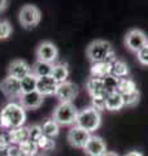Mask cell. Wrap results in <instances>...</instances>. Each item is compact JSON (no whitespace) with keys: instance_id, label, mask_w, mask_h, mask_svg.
Instances as JSON below:
<instances>
[{"instance_id":"21","label":"cell","mask_w":148,"mask_h":156,"mask_svg":"<svg viewBox=\"0 0 148 156\" xmlns=\"http://www.w3.org/2000/svg\"><path fill=\"white\" fill-rule=\"evenodd\" d=\"M52 64H47V62H42V61H37L31 65V74L35 78H42V77H48L51 76L52 72Z\"/></svg>"},{"instance_id":"40","label":"cell","mask_w":148,"mask_h":156,"mask_svg":"<svg viewBox=\"0 0 148 156\" xmlns=\"http://www.w3.org/2000/svg\"><path fill=\"white\" fill-rule=\"evenodd\" d=\"M0 129H2V125H0Z\"/></svg>"},{"instance_id":"25","label":"cell","mask_w":148,"mask_h":156,"mask_svg":"<svg viewBox=\"0 0 148 156\" xmlns=\"http://www.w3.org/2000/svg\"><path fill=\"white\" fill-rule=\"evenodd\" d=\"M136 89V83L131 78H121L120 80V83H118V90L117 92L121 95H126V94H130V92H134Z\"/></svg>"},{"instance_id":"11","label":"cell","mask_w":148,"mask_h":156,"mask_svg":"<svg viewBox=\"0 0 148 156\" xmlns=\"http://www.w3.org/2000/svg\"><path fill=\"white\" fill-rule=\"evenodd\" d=\"M43 101H44V96L39 94L37 90L33 92H27V94H22L18 98V104L21 105L25 111L26 109L35 111L38 108H41Z\"/></svg>"},{"instance_id":"35","label":"cell","mask_w":148,"mask_h":156,"mask_svg":"<svg viewBox=\"0 0 148 156\" xmlns=\"http://www.w3.org/2000/svg\"><path fill=\"white\" fill-rule=\"evenodd\" d=\"M8 2L7 0H0V12H3V11H5V9L8 8Z\"/></svg>"},{"instance_id":"33","label":"cell","mask_w":148,"mask_h":156,"mask_svg":"<svg viewBox=\"0 0 148 156\" xmlns=\"http://www.w3.org/2000/svg\"><path fill=\"white\" fill-rule=\"evenodd\" d=\"M9 146H11V143H9L8 134L0 133V150H7Z\"/></svg>"},{"instance_id":"2","label":"cell","mask_w":148,"mask_h":156,"mask_svg":"<svg viewBox=\"0 0 148 156\" xmlns=\"http://www.w3.org/2000/svg\"><path fill=\"white\" fill-rule=\"evenodd\" d=\"M86 56L92 64L95 62H111L116 58L115 50L108 41L95 39L86 48Z\"/></svg>"},{"instance_id":"3","label":"cell","mask_w":148,"mask_h":156,"mask_svg":"<svg viewBox=\"0 0 148 156\" xmlns=\"http://www.w3.org/2000/svg\"><path fill=\"white\" fill-rule=\"evenodd\" d=\"M78 109L73 103H58L52 112V119L60 126H70L76 125Z\"/></svg>"},{"instance_id":"34","label":"cell","mask_w":148,"mask_h":156,"mask_svg":"<svg viewBox=\"0 0 148 156\" xmlns=\"http://www.w3.org/2000/svg\"><path fill=\"white\" fill-rule=\"evenodd\" d=\"M7 151H8V156H22L21 155V151H19V148H18V146L11 144L7 148Z\"/></svg>"},{"instance_id":"17","label":"cell","mask_w":148,"mask_h":156,"mask_svg":"<svg viewBox=\"0 0 148 156\" xmlns=\"http://www.w3.org/2000/svg\"><path fill=\"white\" fill-rule=\"evenodd\" d=\"M130 73V69H129V65L126 64L123 60L121 58H113L111 61V74L115 76L117 78H126L129 76Z\"/></svg>"},{"instance_id":"5","label":"cell","mask_w":148,"mask_h":156,"mask_svg":"<svg viewBox=\"0 0 148 156\" xmlns=\"http://www.w3.org/2000/svg\"><path fill=\"white\" fill-rule=\"evenodd\" d=\"M18 21L23 29H33L37 27L42 21V12L34 4H25L19 9Z\"/></svg>"},{"instance_id":"9","label":"cell","mask_w":148,"mask_h":156,"mask_svg":"<svg viewBox=\"0 0 148 156\" xmlns=\"http://www.w3.org/2000/svg\"><path fill=\"white\" fill-rule=\"evenodd\" d=\"M90 138H91V133H88L87 130L82 129L77 125L72 126L70 130L68 131V142L74 148H82L83 150Z\"/></svg>"},{"instance_id":"4","label":"cell","mask_w":148,"mask_h":156,"mask_svg":"<svg viewBox=\"0 0 148 156\" xmlns=\"http://www.w3.org/2000/svg\"><path fill=\"white\" fill-rule=\"evenodd\" d=\"M77 126L87 130L88 133L97 130L101 125V113L93 107H87V108L82 109L77 117Z\"/></svg>"},{"instance_id":"12","label":"cell","mask_w":148,"mask_h":156,"mask_svg":"<svg viewBox=\"0 0 148 156\" xmlns=\"http://www.w3.org/2000/svg\"><path fill=\"white\" fill-rule=\"evenodd\" d=\"M86 156H103L107 152V143L105 140L99 135H91L87 144L83 148Z\"/></svg>"},{"instance_id":"26","label":"cell","mask_w":148,"mask_h":156,"mask_svg":"<svg viewBox=\"0 0 148 156\" xmlns=\"http://www.w3.org/2000/svg\"><path fill=\"white\" fill-rule=\"evenodd\" d=\"M19 86H21V95L35 91L37 90V78L33 74L25 77L23 80L19 81Z\"/></svg>"},{"instance_id":"18","label":"cell","mask_w":148,"mask_h":156,"mask_svg":"<svg viewBox=\"0 0 148 156\" xmlns=\"http://www.w3.org/2000/svg\"><path fill=\"white\" fill-rule=\"evenodd\" d=\"M7 134L9 138V143L13 146H18L19 143H22L23 140L29 139V131H27V128H25V126L8 130Z\"/></svg>"},{"instance_id":"13","label":"cell","mask_w":148,"mask_h":156,"mask_svg":"<svg viewBox=\"0 0 148 156\" xmlns=\"http://www.w3.org/2000/svg\"><path fill=\"white\" fill-rule=\"evenodd\" d=\"M3 94L5 95L8 99H18L21 96V86H19V81L16 78H12L7 76L3 80L2 85H0Z\"/></svg>"},{"instance_id":"19","label":"cell","mask_w":148,"mask_h":156,"mask_svg":"<svg viewBox=\"0 0 148 156\" xmlns=\"http://www.w3.org/2000/svg\"><path fill=\"white\" fill-rule=\"evenodd\" d=\"M125 104H123V98L121 94L115 92V94L105 96V109L109 112H118L121 111Z\"/></svg>"},{"instance_id":"32","label":"cell","mask_w":148,"mask_h":156,"mask_svg":"<svg viewBox=\"0 0 148 156\" xmlns=\"http://www.w3.org/2000/svg\"><path fill=\"white\" fill-rule=\"evenodd\" d=\"M91 103L95 109H97L99 112H101V111H104L105 109V96H103V98H92L91 99Z\"/></svg>"},{"instance_id":"31","label":"cell","mask_w":148,"mask_h":156,"mask_svg":"<svg viewBox=\"0 0 148 156\" xmlns=\"http://www.w3.org/2000/svg\"><path fill=\"white\" fill-rule=\"evenodd\" d=\"M135 55H136V60L139 61V64L148 66V44H146L139 52L135 53Z\"/></svg>"},{"instance_id":"20","label":"cell","mask_w":148,"mask_h":156,"mask_svg":"<svg viewBox=\"0 0 148 156\" xmlns=\"http://www.w3.org/2000/svg\"><path fill=\"white\" fill-rule=\"evenodd\" d=\"M90 77L103 80L111 74V62H95L90 68Z\"/></svg>"},{"instance_id":"15","label":"cell","mask_w":148,"mask_h":156,"mask_svg":"<svg viewBox=\"0 0 148 156\" xmlns=\"http://www.w3.org/2000/svg\"><path fill=\"white\" fill-rule=\"evenodd\" d=\"M86 89H87V92L90 94L91 99L92 98L107 96L105 90H104V85H103V80H99V78H93V77L88 78L86 81Z\"/></svg>"},{"instance_id":"39","label":"cell","mask_w":148,"mask_h":156,"mask_svg":"<svg viewBox=\"0 0 148 156\" xmlns=\"http://www.w3.org/2000/svg\"><path fill=\"white\" fill-rule=\"evenodd\" d=\"M37 156H42V155H37Z\"/></svg>"},{"instance_id":"16","label":"cell","mask_w":148,"mask_h":156,"mask_svg":"<svg viewBox=\"0 0 148 156\" xmlns=\"http://www.w3.org/2000/svg\"><path fill=\"white\" fill-rule=\"evenodd\" d=\"M69 66L66 62H58V64H55L52 68V72H51V77L57 82V85L64 83V82L68 81L69 78Z\"/></svg>"},{"instance_id":"37","label":"cell","mask_w":148,"mask_h":156,"mask_svg":"<svg viewBox=\"0 0 148 156\" xmlns=\"http://www.w3.org/2000/svg\"><path fill=\"white\" fill-rule=\"evenodd\" d=\"M103 156H121V155H118L117 152H115V151H107Z\"/></svg>"},{"instance_id":"6","label":"cell","mask_w":148,"mask_h":156,"mask_svg":"<svg viewBox=\"0 0 148 156\" xmlns=\"http://www.w3.org/2000/svg\"><path fill=\"white\" fill-rule=\"evenodd\" d=\"M35 57L37 61L47 62V64L53 65V62L58 57V48L51 41H43L35 48Z\"/></svg>"},{"instance_id":"30","label":"cell","mask_w":148,"mask_h":156,"mask_svg":"<svg viewBox=\"0 0 148 156\" xmlns=\"http://www.w3.org/2000/svg\"><path fill=\"white\" fill-rule=\"evenodd\" d=\"M37 144H38L39 150H43V151H52L56 147V143H55V140H53V138H48L46 135H43L37 142Z\"/></svg>"},{"instance_id":"23","label":"cell","mask_w":148,"mask_h":156,"mask_svg":"<svg viewBox=\"0 0 148 156\" xmlns=\"http://www.w3.org/2000/svg\"><path fill=\"white\" fill-rule=\"evenodd\" d=\"M18 148L21 151L22 156H37L38 150H39L38 144L30 139H26V140H23L22 143H19Z\"/></svg>"},{"instance_id":"1","label":"cell","mask_w":148,"mask_h":156,"mask_svg":"<svg viewBox=\"0 0 148 156\" xmlns=\"http://www.w3.org/2000/svg\"><path fill=\"white\" fill-rule=\"evenodd\" d=\"M26 111L18 103L11 101L0 112V125L7 130L21 128L26 122Z\"/></svg>"},{"instance_id":"28","label":"cell","mask_w":148,"mask_h":156,"mask_svg":"<svg viewBox=\"0 0 148 156\" xmlns=\"http://www.w3.org/2000/svg\"><path fill=\"white\" fill-rule=\"evenodd\" d=\"M13 33V27L8 20H0V41H5Z\"/></svg>"},{"instance_id":"22","label":"cell","mask_w":148,"mask_h":156,"mask_svg":"<svg viewBox=\"0 0 148 156\" xmlns=\"http://www.w3.org/2000/svg\"><path fill=\"white\" fill-rule=\"evenodd\" d=\"M42 130H43V135L48 136V138H55V136L60 134V125L53 119H48L42 125Z\"/></svg>"},{"instance_id":"7","label":"cell","mask_w":148,"mask_h":156,"mask_svg":"<svg viewBox=\"0 0 148 156\" xmlns=\"http://www.w3.org/2000/svg\"><path fill=\"white\" fill-rule=\"evenodd\" d=\"M123 43L130 52L138 53L146 44H148V38L140 29H131L126 33Z\"/></svg>"},{"instance_id":"27","label":"cell","mask_w":148,"mask_h":156,"mask_svg":"<svg viewBox=\"0 0 148 156\" xmlns=\"http://www.w3.org/2000/svg\"><path fill=\"white\" fill-rule=\"evenodd\" d=\"M122 98H123V104H125V107H135L140 100V92H139V90H135L134 92L122 95Z\"/></svg>"},{"instance_id":"24","label":"cell","mask_w":148,"mask_h":156,"mask_svg":"<svg viewBox=\"0 0 148 156\" xmlns=\"http://www.w3.org/2000/svg\"><path fill=\"white\" fill-rule=\"evenodd\" d=\"M118 83H120V78H117L115 76H107L105 78H103V85H104V90L107 95L115 94L118 90Z\"/></svg>"},{"instance_id":"10","label":"cell","mask_w":148,"mask_h":156,"mask_svg":"<svg viewBox=\"0 0 148 156\" xmlns=\"http://www.w3.org/2000/svg\"><path fill=\"white\" fill-rule=\"evenodd\" d=\"M31 74V65H29L22 58H16L12 60L8 65V76L12 78L21 81L25 77Z\"/></svg>"},{"instance_id":"29","label":"cell","mask_w":148,"mask_h":156,"mask_svg":"<svg viewBox=\"0 0 148 156\" xmlns=\"http://www.w3.org/2000/svg\"><path fill=\"white\" fill-rule=\"evenodd\" d=\"M27 131H29V139L33 140V142H38L39 139L43 136V130H42V125H31L27 128Z\"/></svg>"},{"instance_id":"14","label":"cell","mask_w":148,"mask_h":156,"mask_svg":"<svg viewBox=\"0 0 148 156\" xmlns=\"http://www.w3.org/2000/svg\"><path fill=\"white\" fill-rule=\"evenodd\" d=\"M57 89V82L51 76L37 78V91L43 96L55 95Z\"/></svg>"},{"instance_id":"38","label":"cell","mask_w":148,"mask_h":156,"mask_svg":"<svg viewBox=\"0 0 148 156\" xmlns=\"http://www.w3.org/2000/svg\"><path fill=\"white\" fill-rule=\"evenodd\" d=\"M0 156H8V151L7 150H0Z\"/></svg>"},{"instance_id":"36","label":"cell","mask_w":148,"mask_h":156,"mask_svg":"<svg viewBox=\"0 0 148 156\" xmlns=\"http://www.w3.org/2000/svg\"><path fill=\"white\" fill-rule=\"evenodd\" d=\"M125 156H144V155L139 152V151H130V152H127Z\"/></svg>"},{"instance_id":"8","label":"cell","mask_w":148,"mask_h":156,"mask_svg":"<svg viewBox=\"0 0 148 156\" xmlns=\"http://www.w3.org/2000/svg\"><path fill=\"white\" fill-rule=\"evenodd\" d=\"M79 89L74 82L66 81L64 83L57 85V89L55 92V96L58 99L60 103H73V100L78 96Z\"/></svg>"}]
</instances>
